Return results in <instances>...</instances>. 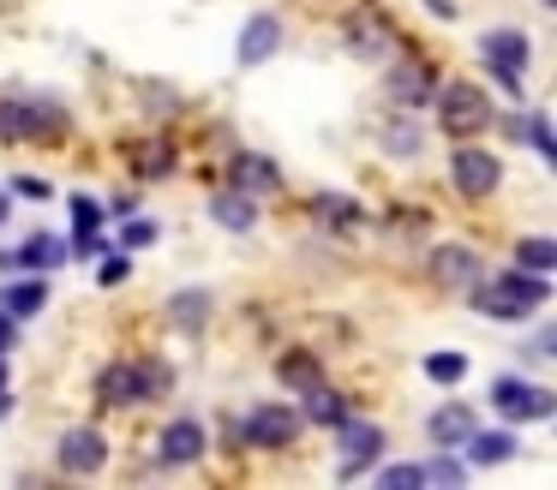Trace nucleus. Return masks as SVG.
<instances>
[{"label": "nucleus", "mask_w": 557, "mask_h": 490, "mask_svg": "<svg viewBox=\"0 0 557 490\" xmlns=\"http://www.w3.org/2000/svg\"><path fill=\"white\" fill-rule=\"evenodd\" d=\"M468 293H473V311H480V317H528V311H540L545 299H552V287L533 269H504L497 281H473Z\"/></svg>", "instance_id": "nucleus-1"}, {"label": "nucleus", "mask_w": 557, "mask_h": 490, "mask_svg": "<svg viewBox=\"0 0 557 490\" xmlns=\"http://www.w3.org/2000/svg\"><path fill=\"white\" fill-rule=\"evenodd\" d=\"M437 120H444L449 138H468V131L492 126V102H485L480 84H444L437 90Z\"/></svg>", "instance_id": "nucleus-2"}, {"label": "nucleus", "mask_w": 557, "mask_h": 490, "mask_svg": "<svg viewBox=\"0 0 557 490\" xmlns=\"http://www.w3.org/2000/svg\"><path fill=\"white\" fill-rule=\"evenodd\" d=\"M449 179H456L461 198H492L497 179H504V162H497L492 150H480V143H461V138H456V155H449Z\"/></svg>", "instance_id": "nucleus-3"}, {"label": "nucleus", "mask_w": 557, "mask_h": 490, "mask_svg": "<svg viewBox=\"0 0 557 490\" xmlns=\"http://www.w3.org/2000/svg\"><path fill=\"white\" fill-rule=\"evenodd\" d=\"M492 406L504 418H552L557 413V394L540 389V382H521V377H497L492 382Z\"/></svg>", "instance_id": "nucleus-4"}, {"label": "nucleus", "mask_w": 557, "mask_h": 490, "mask_svg": "<svg viewBox=\"0 0 557 490\" xmlns=\"http://www.w3.org/2000/svg\"><path fill=\"white\" fill-rule=\"evenodd\" d=\"M61 131V108L49 102H0V138L25 143V138H54Z\"/></svg>", "instance_id": "nucleus-5"}, {"label": "nucleus", "mask_w": 557, "mask_h": 490, "mask_svg": "<svg viewBox=\"0 0 557 490\" xmlns=\"http://www.w3.org/2000/svg\"><path fill=\"white\" fill-rule=\"evenodd\" d=\"M240 437L252 442V449H288V442L300 437V413H294V406H252Z\"/></svg>", "instance_id": "nucleus-6"}, {"label": "nucleus", "mask_w": 557, "mask_h": 490, "mask_svg": "<svg viewBox=\"0 0 557 490\" xmlns=\"http://www.w3.org/2000/svg\"><path fill=\"white\" fill-rule=\"evenodd\" d=\"M480 54H485V66L497 72V78L509 84V96H521V66H528V36L521 30H492L480 42Z\"/></svg>", "instance_id": "nucleus-7"}, {"label": "nucleus", "mask_w": 557, "mask_h": 490, "mask_svg": "<svg viewBox=\"0 0 557 490\" xmlns=\"http://www.w3.org/2000/svg\"><path fill=\"white\" fill-rule=\"evenodd\" d=\"M432 281L449 287V293L473 287V281H480V251H468V246H437V251H432Z\"/></svg>", "instance_id": "nucleus-8"}, {"label": "nucleus", "mask_w": 557, "mask_h": 490, "mask_svg": "<svg viewBox=\"0 0 557 490\" xmlns=\"http://www.w3.org/2000/svg\"><path fill=\"white\" fill-rule=\"evenodd\" d=\"M198 454H205V425H198V418H174V425L157 437V461L162 466H193Z\"/></svg>", "instance_id": "nucleus-9"}, {"label": "nucleus", "mask_w": 557, "mask_h": 490, "mask_svg": "<svg viewBox=\"0 0 557 490\" xmlns=\"http://www.w3.org/2000/svg\"><path fill=\"white\" fill-rule=\"evenodd\" d=\"M97 401L102 406H138V401H145V370H138V365H102Z\"/></svg>", "instance_id": "nucleus-10"}, {"label": "nucleus", "mask_w": 557, "mask_h": 490, "mask_svg": "<svg viewBox=\"0 0 557 490\" xmlns=\"http://www.w3.org/2000/svg\"><path fill=\"white\" fill-rule=\"evenodd\" d=\"M102 461H109V442H102L90 425H78V430H66V437H61V466H66V473H97Z\"/></svg>", "instance_id": "nucleus-11"}, {"label": "nucleus", "mask_w": 557, "mask_h": 490, "mask_svg": "<svg viewBox=\"0 0 557 490\" xmlns=\"http://www.w3.org/2000/svg\"><path fill=\"white\" fill-rule=\"evenodd\" d=\"M342 454H348V466H342V473H360V466H372L377 461V454H384V430H377V425H354V418H342Z\"/></svg>", "instance_id": "nucleus-12"}, {"label": "nucleus", "mask_w": 557, "mask_h": 490, "mask_svg": "<svg viewBox=\"0 0 557 490\" xmlns=\"http://www.w3.org/2000/svg\"><path fill=\"white\" fill-rule=\"evenodd\" d=\"M348 48L366 60H384V54H396V30H389L377 12H360V18L348 24Z\"/></svg>", "instance_id": "nucleus-13"}, {"label": "nucleus", "mask_w": 557, "mask_h": 490, "mask_svg": "<svg viewBox=\"0 0 557 490\" xmlns=\"http://www.w3.org/2000/svg\"><path fill=\"white\" fill-rule=\"evenodd\" d=\"M228 179H234V191H276L282 186V174H276V162L270 155H258V150H240L228 162Z\"/></svg>", "instance_id": "nucleus-14"}, {"label": "nucleus", "mask_w": 557, "mask_h": 490, "mask_svg": "<svg viewBox=\"0 0 557 490\" xmlns=\"http://www.w3.org/2000/svg\"><path fill=\"white\" fill-rule=\"evenodd\" d=\"M276 42H282V24L270 18V12H258L240 30V66H264V60L276 54Z\"/></svg>", "instance_id": "nucleus-15"}, {"label": "nucleus", "mask_w": 557, "mask_h": 490, "mask_svg": "<svg viewBox=\"0 0 557 490\" xmlns=\"http://www.w3.org/2000/svg\"><path fill=\"white\" fill-rule=\"evenodd\" d=\"M425 430H432L437 449H461V442L473 437V413L461 401H449V406H437V413L425 418Z\"/></svg>", "instance_id": "nucleus-16"}, {"label": "nucleus", "mask_w": 557, "mask_h": 490, "mask_svg": "<svg viewBox=\"0 0 557 490\" xmlns=\"http://www.w3.org/2000/svg\"><path fill=\"white\" fill-rule=\"evenodd\" d=\"M210 215H216L222 227H228V234H252L258 227V203H252V191H222L216 203H210Z\"/></svg>", "instance_id": "nucleus-17"}, {"label": "nucleus", "mask_w": 557, "mask_h": 490, "mask_svg": "<svg viewBox=\"0 0 557 490\" xmlns=\"http://www.w3.org/2000/svg\"><path fill=\"white\" fill-rule=\"evenodd\" d=\"M61 257H66V246H61L54 234H30L25 246L7 251V263H18V269H54Z\"/></svg>", "instance_id": "nucleus-18"}, {"label": "nucleus", "mask_w": 557, "mask_h": 490, "mask_svg": "<svg viewBox=\"0 0 557 490\" xmlns=\"http://www.w3.org/2000/svg\"><path fill=\"white\" fill-rule=\"evenodd\" d=\"M300 394H306V413L300 418H312V425L336 430L342 418H348V401H342L336 389H324V382H312V389H300Z\"/></svg>", "instance_id": "nucleus-19"}, {"label": "nucleus", "mask_w": 557, "mask_h": 490, "mask_svg": "<svg viewBox=\"0 0 557 490\" xmlns=\"http://www.w3.org/2000/svg\"><path fill=\"white\" fill-rule=\"evenodd\" d=\"M389 96H396V108H420L425 96H432V72L425 66H396L389 72Z\"/></svg>", "instance_id": "nucleus-20"}, {"label": "nucleus", "mask_w": 557, "mask_h": 490, "mask_svg": "<svg viewBox=\"0 0 557 490\" xmlns=\"http://www.w3.org/2000/svg\"><path fill=\"white\" fill-rule=\"evenodd\" d=\"M468 454H473L480 466L509 461V454H516V430H473V437H468Z\"/></svg>", "instance_id": "nucleus-21"}, {"label": "nucleus", "mask_w": 557, "mask_h": 490, "mask_svg": "<svg viewBox=\"0 0 557 490\" xmlns=\"http://www.w3.org/2000/svg\"><path fill=\"white\" fill-rule=\"evenodd\" d=\"M169 317L181 323L186 335H198V329H205V317H210V293H205V287H186V293H174Z\"/></svg>", "instance_id": "nucleus-22"}, {"label": "nucleus", "mask_w": 557, "mask_h": 490, "mask_svg": "<svg viewBox=\"0 0 557 490\" xmlns=\"http://www.w3.org/2000/svg\"><path fill=\"white\" fill-rule=\"evenodd\" d=\"M0 299H7V317H37L49 305V281H13Z\"/></svg>", "instance_id": "nucleus-23"}, {"label": "nucleus", "mask_w": 557, "mask_h": 490, "mask_svg": "<svg viewBox=\"0 0 557 490\" xmlns=\"http://www.w3.org/2000/svg\"><path fill=\"white\" fill-rule=\"evenodd\" d=\"M282 382H288V389H312V382H324V365H318V353H306V347L282 353Z\"/></svg>", "instance_id": "nucleus-24"}, {"label": "nucleus", "mask_w": 557, "mask_h": 490, "mask_svg": "<svg viewBox=\"0 0 557 490\" xmlns=\"http://www.w3.org/2000/svg\"><path fill=\"white\" fill-rule=\"evenodd\" d=\"M509 257H516V269H533V275H545L557 263V239H516V251H509Z\"/></svg>", "instance_id": "nucleus-25"}, {"label": "nucleus", "mask_w": 557, "mask_h": 490, "mask_svg": "<svg viewBox=\"0 0 557 490\" xmlns=\"http://www.w3.org/2000/svg\"><path fill=\"white\" fill-rule=\"evenodd\" d=\"M312 215H324L330 227H360V210H354V198H342V191H324V198H312Z\"/></svg>", "instance_id": "nucleus-26"}, {"label": "nucleus", "mask_w": 557, "mask_h": 490, "mask_svg": "<svg viewBox=\"0 0 557 490\" xmlns=\"http://www.w3.org/2000/svg\"><path fill=\"white\" fill-rule=\"evenodd\" d=\"M384 143H389V155L413 162V155H420V126H413V120H396V126L384 131Z\"/></svg>", "instance_id": "nucleus-27"}, {"label": "nucleus", "mask_w": 557, "mask_h": 490, "mask_svg": "<svg viewBox=\"0 0 557 490\" xmlns=\"http://www.w3.org/2000/svg\"><path fill=\"white\" fill-rule=\"evenodd\" d=\"M377 485H384V490H420V485H425V466H420V461L384 466V473H377Z\"/></svg>", "instance_id": "nucleus-28"}, {"label": "nucleus", "mask_w": 557, "mask_h": 490, "mask_svg": "<svg viewBox=\"0 0 557 490\" xmlns=\"http://www.w3.org/2000/svg\"><path fill=\"white\" fill-rule=\"evenodd\" d=\"M425 377H432V382H461V377H468V359H461V353H432V359H425Z\"/></svg>", "instance_id": "nucleus-29"}, {"label": "nucleus", "mask_w": 557, "mask_h": 490, "mask_svg": "<svg viewBox=\"0 0 557 490\" xmlns=\"http://www.w3.org/2000/svg\"><path fill=\"white\" fill-rule=\"evenodd\" d=\"M138 370H145V401H157V394L174 389V370L162 365V359H138Z\"/></svg>", "instance_id": "nucleus-30"}, {"label": "nucleus", "mask_w": 557, "mask_h": 490, "mask_svg": "<svg viewBox=\"0 0 557 490\" xmlns=\"http://www.w3.org/2000/svg\"><path fill=\"white\" fill-rule=\"evenodd\" d=\"M102 227V203L97 198H73V234H97Z\"/></svg>", "instance_id": "nucleus-31"}, {"label": "nucleus", "mask_w": 557, "mask_h": 490, "mask_svg": "<svg viewBox=\"0 0 557 490\" xmlns=\"http://www.w3.org/2000/svg\"><path fill=\"white\" fill-rule=\"evenodd\" d=\"M461 473H468V466H461L449 449H444V461H432V466H425V478H437V485H461Z\"/></svg>", "instance_id": "nucleus-32"}, {"label": "nucleus", "mask_w": 557, "mask_h": 490, "mask_svg": "<svg viewBox=\"0 0 557 490\" xmlns=\"http://www.w3.org/2000/svg\"><path fill=\"white\" fill-rule=\"evenodd\" d=\"M169 143H150V150H145V162H138V174H150V179H157V174H169Z\"/></svg>", "instance_id": "nucleus-33"}, {"label": "nucleus", "mask_w": 557, "mask_h": 490, "mask_svg": "<svg viewBox=\"0 0 557 490\" xmlns=\"http://www.w3.org/2000/svg\"><path fill=\"white\" fill-rule=\"evenodd\" d=\"M150 239H157V227H150V222H133V227H126V246H150Z\"/></svg>", "instance_id": "nucleus-34"}, {"label": "nucleus", "mask_w": 557, "mask_h": 490, "mask_svg": "<svg viewBox=\"0 0 557 490\" xmlns=\"http://www.w3.org/2000/svg\"><path fill=\"white\" fill-rule=\"evenodd\" d=\"M528 353H557V329H540V335H533V347H528Z\"/></svg>", "instance_id": "nucleus-35"}, {"label": "nucleus", "mask_w": 557, "mask_h": 490, "mask_svg": "<svg viewBox=\"0 0 557 490\" xmlns=\"http://www.w3.org/2000/svg\"><path fill=\"white\" fill-rule=\"evenodd\" d=\"M7 347H13V317L0 311V353H7Z\"/></svg>", "instance_id": "nucleus-36"}, {"label": "nucleus", "mask_w": 557, "mask_h": 490, "mask_svg": "<svg viewBox=\"0 0 557 490\" xmlns=\"http://www.w3.org/2000/svg\"><path fill=\"white\" fill-rule=\"evenodd\" d=\"M7 406H13V394H7V365H0V418H7Z\"/></svg>", "instance_id": "nucleus-37"}, {"label": "nucleus", "mask_w": 557, "mask_h": 490, "mask_svg": "<svg viewBox=\"0 0 557 490\" xmlns=\"http://www.w3.org/2000/svg\"><path fill=\"white\" fill-rule=\"evenodd\" d=\"M7 215H13V203H7V191H0V222H7Z\"/></svg>", "instance_id": "nucleus-38"}, {"label": "nucleus", "mask_w": 557, "mask_h": 490, "mask_svg": "<svg viewBox=\"0 0 557 490\" xmlns=\"http://www.w3.org/2000/svg\"><path fill=\"white\" fill-rule=\"evenodd\" d=\"M545 7H552V0H545Z\"/></svg>", "instance_id": "nucleus-39"}]
</instances>
